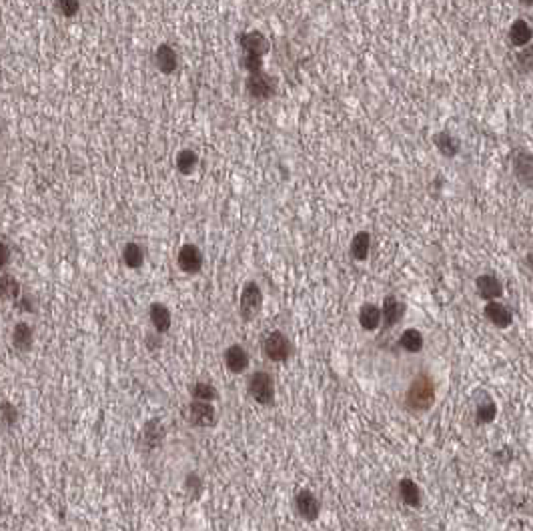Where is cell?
<instances>
[{
    "instance_id": "cell-10",
    "label": "cell",
    "mask_w": 533,
    "mask_h": 531,
    "mask_svg": "<svg viewBox=\"0 0 533 531\" xmlns=\"http://www.w3.org/2000/svg\"><path fill=\"white\" fill-rule=\"evenodd\" d=\"M497 417V405L487 391H477L475 395V421L479 425H487Z\"/></svg>"
},
{
    "instance_id": "cell-14",
    "label": "cell",
    "mask_w": 533,
    "mask_h": 531,
    "mask_svg": "<svg viewBox=\"0 0 533 531\" xmlns=\"http://www.w3.org/2000/svg\"><path fill=\"white\" fill-rule=\"evenodd\" d=\"M247 93L257 100H265L273 95V82L269 81L267 75L257 72V75H249L247 79Z\"/></svg>"
},
{
    "instance_id": "cell-35",
    "label": "cell",
    "mask_w": 533,
    "mask_h": 531,
    "mask_svg": "<svg viewBox=\"0 0 533 531\" xmlns=\"http://www.w3.org/2000/svg\"><path fill=\"white\" fill-rule=\"evenodd\" d=\"M525 265H527V267L533 271V245H532V249L527 251V255H525Z\"/></svg>"
},
{
    "instance_id": "cell-25",
    "label": "cell",
    "mask_w": 533,
    "mask_h": 531,
    "mask_svg": "<svg viewBox=\"0 0 533 531\" xmlns=\"http://www.w3.org/2000/svg\"><path fill=\"white\" fill-rule=\"evenodd\" d=\"M175 164H177V171L180 175H193L196 164H199V157H196V153L191 151V148H183V151H178L177 153Z\"/></svg>"
},
{
    "instance_id": "cell-11",
    "label": "cell",
    "mask_w": 533,
    "mask_h": 531,
    "mask_svg": "<svg viewBox=\"0 0 533 531\" xmlns=\"http://www.w3.org/2000/svg\"><path fill=\"white\" fill-rule=\"evenodd\" d=\"M189 423L196 427L215 425V407L207 401H194L189 405Z\"/></svg>"
},
{
    "instance_id": "cell-28",
    "label": "cell",
    "mask_w": 533,
    "mask_h": 531,
    "mask_svg": "<svg viewBox=\"0 0 533 531\" xmlns=\"http://www.w3.org/2000/svg\"><path fill=\"white\" fill-rule=\"evenodd\" d=\"M516 65L521 72L525 75H533V43L530 47L521 49L516 54Z\"/></svg>"
},
{
    "instance_id": "cell-30",
    "label": "cell",
    "mask_w": 533,
    "mask_h": 531,
    "mask_svg": "<svg viewBox=\"0 0 533 531\" xmlns=\"http://www.w3.org/2000/svg\"><path fill=\"white\" fill-rule=\"evenodd\" d=\"M191 391H193L196 401L210 403L213 399H217V389L210 385V383H203V381H201V383H194Z\"/></svg>"
},
{
    "instance_id": "cell-33",
    "label": "cell",
    "mask_w": 533,
    "mask_h": 531,
    "mask_svg": "<svg viewBox=\"0 0 533 531\" xmlns=\"http://www.w3.org/2000/svg\"><path fill=\"white\" fill-rule=\"evenodd\" d=\"M17 417H18L17 409H15L10 403L4 401V405H2V419H4V423H6V425H13V423L17 421Z\"/></svg>"
},
{
    "instance_id": "cell-7",
    "label": "cell",
    "mask_w": 533,
    "mask_h": 531,
    "mask_svg": "<svg viewBox=\"0 0 533 531\" xmlns=\"http://www.w3.org/2000/svg\"><path fill=\"white\" fill-rule=\"evenodd\" d=\"M513 175L517 183L533 191V155L527 151H519L513 157Z\"/></svg>"
},
{
    "instance_id": "cell-21",
    "label": "cell",
    "mask_w": 533,
    "mask_h": 531,
    "mask_svg": "<svg viewBox=\"0 0 533 531\" xmlns=\"http://www.w3.org/2000/svg\"><path fill=\"white\" fill-rule=\"evenodd\" d=\"M399 498H401V501H403L405 505H409V507H419V485L413 482V479H401V482H399Z\"/></svg>"
},
{
    "instance_id": "cell-16",
    "label": "cell",
    "mask_w": 533,
    "mask_h": 531,
    "mask_svg": "<svg viewBox=\"0 0 533 531\" xmlns=\"http://www.w3.org/2000/svg\"><path fill=\"white\" fill-rule=\"evenodd\" d=\"M433 143H435L437 151L445 157V159H455L461 151V143L459 139L449 132V130H439L435 137H433Z\"/></svg>"
},
{
    "instance_id": "cell-17",
    "label": "cell",
    "mask_w": 533,
    "mask_h": 531,
    "mask_svg": "<svg viewBox=\"0 0 533 531\" xmlns=\"http://www.w3.org/2000/svg\"><path fill=\"white\" fill-rule=\"evenodd\" d=\"M155 65L157 68L161 70L162 75H171V72H175V68L178 65V59H177V52L175 49L171 47V45H167V43H162L157 47L155 50Z\"/></svg>"
},
{
    "instance_id": "cell-13",
    "label": "cell",
    "mask_w": 533,
    "mask_h": 531,
    "mask_svg": "<svg viewBox=\"0 0 533 531\" xmlns=\"http://www.w3.org/2000/svg\"><path fill=\"white\" fill-rule=\"evenodd\" d=\"M239 45H241L242 52L247 54H257L263 56L269 52V40L265 38V34H261L258 31H251L239 36Z\"/></svg>"
},
{
    "instance_id": "cell-1",
    "label": "cell",
    "mask_w": 533,
    "mask_h": 531,
    "mask_svg": "<svg viewBox=\"0 0 533 531\" xmlns=\"http://www.w3.org/2000/svg\"><path fill=\"white\" fill-rule=\"evenodd\" d=\"M433 403H435V383L427 373H419L407 389L405 405L415 413H423V411H429Z\"/></svg>"
},
{
    "instance_id": "cell-36",
    "label": "cell",
    "mask_w": 533,
    "mask_h": 531,
    "mask_svg": "<svg viewBox=\"0 0 533 531\" xmlns=\"http://www.w3.org/2000/svg\"><path fill=\"white\" fill-rule=\"evenodd\" d=\"M2 249H4V257H2V265H6V263H8V257H10V251H8V245H6V241H4V245H2Z\"/></svg>"
},
{
    "instance_id": "cell-15",
    "label": "cell",
    "mask_w": 533,
    "mask_h": 531,
    "mask_svg": "<svg viewBox=\"0 0 533 531\" xmlns=\"http://www.w3.org/2000/svg\"><path fill=\"white\" fill-rule=\"evenodd\" d=\"M381 313H383V327H385V329H391V327H395L397 323L403 319L405 305L399 299H395L393 295H387V297L383 299Z\"/></svg>"
},
{
    "instance_id": "cell-5",
    "label": "cell",
    "mask_w": 533,
    "mask_h": 531,
    "mask_svg": "<svg viewBox=\"0 0 533 531\" xmlns=\"http://www.w3.org/2000/svg\"><path fill=\"white\" fill-rule=\"evenodd\" d=\"M507 40L517 50L530 47L533 43V26L523 18H516L507 29Z\"/></svg>"
},
{
    "instance_id": "cell-37",
    "label": "cell",
    "mask_w": 533,
    "mask_h": 531,
    "mask_svg": "<svg viewBox=\"0 0 533 531\" xmlns=\"http://www.w3.org/2000/svg\"><path fill=\"white\" fill-rule=\"evenodd\" d=\"M517 2H519L521 6H527V8H532L533 6V0H517Z\"/></svg>"
},
{
    "instance_id": "cell-8",
    "label": "cell",
    "mask_w": 533,
    "mask_h": 531,
    "mask_svg": "<svg viewBox=\"0 0 533 531\" xmlns=\"http://www.w3.org/2000/svg\"><path fill=\"white\" fill-rule=\"evenodd\" d=\"M177 263L183 273L196 275L203 269V253L199 251L196 245H191V243H189V245H183L180 251H178Z\"/></svg>"
},
{
    "instance_id": "cell-22",
    "label": "cell",
    "mask_w": 533,
    "mask_h": 531,
    "mask_svg": "<svg viewBox=\"0 0 533 531\" xmlns=\"http://www.w3.org/2000/svg\"><path fill=\"white\" fill-rule=\"evenodd\" d=\"M150 323L155 325L157 333H167L171 329V311L162 303L150 305Z\"/></svg>"
},
{
    "instance_id": "cell-6",
    "label": "cell",
    "mask_w": 533,
    "mask_h": 531,
    "mask_svg": "<svg viewBox=\"0 0 533 531\" xmlns=\"http://www.w3.org/2000/svg\"><path fill=\"white\" fill-rule=\"evenodd\" d=\"M475 289L485 301H500L503 295V283L495 273H481L475 279Z\"/></svg>"
},
{
    "instance_id": "cell-23",
    "label": "cell",
    "mask_w": 533,
    "mask_h": 531,
    "mask_svg": "<svg viewBox=\"0 0 533 531\" xmlns=\"http://www.w3.org/2000/svg\"><path fill=\"white\" fill-rule=\"evenodd\" d=\"M13 345L17 347L18 351H29L33 345V329L29 323H17L15 331H13Z\"/></svg>"
},
{
    "instance_id": "cell-9",
    "label": "cell",
    "mask_w": 533,
    "mask_h": 531,
    "mask_svg": "<svg viewBox=\"0 0 533 531\" xmlns=\"http://www.w3.org/2000/svg\"><path fill=\"white\" fill-rule=\"evenodd\" d=\"M484 315L491 325H495L497 329H507L513 323V311L507 305H503L500 301H487L484 309Z\"/></svg>"
},
{
    "instance_id": "cell-32",
    "label": "cell",
    "mask_w": 533,
    "mask_h": 531,
    "mask_svg": "<svg viewBox=\"0 0 533 531\" xmlns=\"http://www.w3.org/2000/svg\"><path fill=\"white\" fill-rule=\"evenodd\" d=\"M241 66L249 72V75H257V72H263V56H257V54H242Z\"/></svg>"
},
{
    "instance_id": "cell-26",
    "label": "cell",
    "mask_w": 533,
    "mask_h": 531,
    "mask_svg": "<svg viewBox=\"0 0 533 531\" xmlns=\"http://www.w3.org/2000/svg\"><path fill=\"white\" fill-rule=\"evenodd\" d=\"M399 345L403 347L407 353H419L423 349V335L417 329H405L399 339Z\"/></svg>"
},
{
    "instance_id": "cell-4",
    "label": "cell",
    "mask_w": 533,
    "mask_h": 531,
    "mask_svg": "<svg viewBox=\"0 0 533 531\" xmlns=\"http://www.w3.org/2000/svg\"><path fill=\"white\" fill-rule=\"evenodd\" d=\"M263 353L271 361H285L291 355V343L281 331H273L263 341Z\"/></svg>"
},
{
    "instance_id": "cell-2",
    "label": "cell",
    "mask_w": 533,
    "mask_h": 531,
    "mask_svg": "<svg viewBox=\"0 0 533 531\" xmlns=\"http://www.w3.org/2000/svg\"><path fill=\"white\" fill-rule=\"evenodd\" d=\"M249 393L258 405H265V407L273 405L275 403V385H273L271 375L265 371H257L249 379Z\"/></svg>"
},
{
    "instance_id": "cell-20",
    "label": "cell",
    "mask_w": 533,
    "mask_h": 531,
    "mask_svg": "<svg viewBox=\"0 0 533 531\" xmlns=\"http://www.w3.org/2000/svg\"><path fill=\"white\" fill-rule=\"evenodd\" d=\"M351 257L355 261H367L369 251H371V235L367 231H359L355 233L353 241H351Z\"/></svg>"
},
{
    "instance_id": "cell-18",
    "label": "cell",
    "mask_w": 533,
    "mask_h": 531,
    "mask_svg": "<svg viewBox=\"0 0 533 531\" xmlns=\"http://www.w3.org/2000/svg\"><path fill=\"white\" fill-rule=\"evenodd\" d=\"M225 365L226 369L233 373H242L249 367V353L245 351L241 345H231L225 351Z\"/></svg>"
},
{
    "instance_id": "cell-31",
    "label": "cell",
    "mask_w": 533,
    "mask_h": 531,
    "mask_svg": "<svg viewBox=\"0 0 533 531\" xmlns=\"http://www.w3.org/2000/svg\"><path fill=\"white\" fill-rule=\"evenodd\" d=\"M56 2V10L65 18H72L79 15L81 10V2L79 0H54Z\"/></svg>"
},
{
    "instance_id": "cell-29",
    "label": "cell",
    "mask_w": 533,
    "mask_h": 531,
    "mask_svg": "<svg viewBox=\"0 0 533 531\" xmlns=\"http://www.w3.org/2000/svg\"><path fill=\"white\" fill-rule=\"evenodd\" d=\"M145 441H148V445L150 447H155V445H159L162 441V437H164V429H162V425L159 421H150V423H146L145 427Z\"/></svg>"
},
{
    "instance_id": "cell-27",
    "label": "cell",
    "mask_w": 533,
    "mask_h": 531,
    "mask_svg": "<svg viewBox=\"0 0 533 531\" xmlns=\"http://www.w3.org/2000/svg\"><path fill=\"white\" fill-rule=\"evenodd\" d=\"M0 289H2V297L4 299H17L20 295V283L13 275L4 273L0 279Z\"/></svg>"
},
{
    "instance_id": "cell-24",
    "label": "cell",
    "mask_w": 533,
    "mask_h": 531,
    "mask_svg": "<svg viewBox=\"0 0 533 531\" xmlns=\"http://www.w3.org/2000/svg\"><path fill=\"white\" fill-rule=\"evenodd\" d=\"M123 263H125L129 269H139V267H143V263H145V251H143V247L137 245V243H127L125 249H123Z\"/></svg>"
},
{
    "instance_id": "cell-34",
    "label": "cell",
    "mask_w": 533,
    "mask_h": 531,
    "mask_svg": "<svg viewBox=\"0 0 533 531\" xmlns=\"http://www.w3.org/2000/svg\"><path fill=\"white\" fill-rule=\"evenodd\" d=\"M20 307H22V311H34L33 301H31L29 297H24V299L20 301Z\"/></svg>"
},
{
    "instance_id": "cell-12",
    "label": "cell",
    "mask_w": 533,
    "mask_h": 531,
    "mask_svg": "<svg viewBox=\"0 0 533 531\" xmlns=\"http://www.w3.org/2000/svg\"><path fill=\"white\" fill-rule=\"evenodd\" d=\"M295 505H297V511L301 517H305L307 521H315L319 517V511H321V505L317 498L309 491V489H303L297 493L295 498Z\"/></svg>"
},
{
    "instance_id": "cell-19",
    "label": "cell",
    "mask_w": 533,
    "mask_h": 531,
    "mask_svg": "<svg viewBox=\"0 0 533 531\" xmlns=\"http://www.w3.org/2000/svg\"><path fill=\"white\" fill-rule=\"evenodd\" d=\"M383 321V313L381 309L373 303H365V305L359 309V323L365 331H375L379 325Z\"/></svg>"
},
{
    "instance_id": "cell-3",
    "label": "cell",
    "mask_w": 533,
    "mask_h": 531,
    "mask_svg": "<svg viewBox=\"0 0 533 531\" xmlns=\"http://www.w3.org/2000/svg\"><path fill=\"white\" fill-rule=\"evenodd\" d=\"M263 307V293L255 281H249L241 293V305H239V313L245 321H253L261 313Z\"/></svg>"
}]
</instances>
